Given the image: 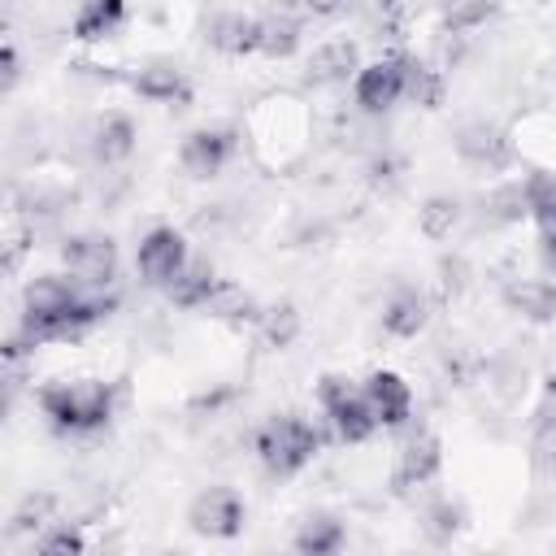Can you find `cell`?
Instances as JSON below:
<instances>
[{"label": "cell", "mask_w": 556, "mask_h": 556, "mask_svg": "<svg viewBox=\"0 0 556 556\" xmlns=\"http://www.w3.org/2000/svg\"><path fill=\"white\" fill-rule=\"evenodd\" d=\"M39 408L56 430L87 434L100 430L113 417V382L104 378H74V382H48L39 391Z\"/></svg>", "instance_id": "obj_1"}, {"label": "cell", "mask_w": 556, "mask_h": 556, "mask_svg": "<svg viewBox=\"0 0 556 556\" xmlns=\"http://www.w3.org/2000/svg\"><path fill=\"white\" fill-rule=\"evenodd\" d=\"M252 447H256V460H261L274 478H291V473H300V469L317 456L321 434H317V426H308L300 413H278V417H269V421L256 426Z\"/></svg>", "instance_id": "obj_2"}, {"label": "cell", "mask_w": 556, "mask_h": 556, "mask_svg": "<svg viewBox=\"0 0 556 556\" xmlns=\"http://www.w3.org/2000/svg\"><path fill=\"white\" fill-rule=\"evenodd\" d=\"M248 521V504L235 486H204L187 504V526L200 539H239Z\"/></svg>", "instance_id": "obj_3"}, {"label": "cell", "mask_w": 556, "mask_h": 556, "mask_svg": "<svg viewBox=\"0 0 556 556\" xmlns=\"http://www.w3.org/2000/svg\"><path fill=\"white\" fill-rule=\"evenodd\" d=\"M135 265H139V278L148 282V287H174V278L191 265V252H187V239H182V230H174V226H152L143 239H139V248H135Z\"/></svg>", "instance_id": "obj_4"}, {"label": "cell", "mask_w": 556, "mask_h": 556, "mask_svg": "<svg viewBox=\"0 0 556 556\" xmlns=\"http://www.w3.org/2000/svg\"><path fill=\"white\" fill-rule=\"evenodd\" d=\"M235 148H239L235 126H200V130H191V135L178 143V165H182L187 178L208 182V178H217V174L230 165Z\"/></svg>", "instance_id": "obj_5"}, {"label": "cell", "mask_w": 556, "mask_h": 556, "mask_svg": "<svg viewBox=\"0 0 556 556\" xmlns=\"http://www.w3.org/2000/svg\"><path fill=\"white\" fill-rule=\"evenodd\" d=\"M61 261L83 287H109L117 278V243L109 235H70L61 243Z\"/></svg>", "instance_id": "obj_6"}, {"label": "cell", "mask_w": 556, "mask_h": 556, "mask_svg": "<svg viewBox=\"0 0 556 556\" xmlns=\"http://www.w3.org/2000/svg\"><path fill=\"white\" fill-rule=\"evenodd\" d=\"M456 152H460V161H465L469 169H478V174H504V169L517 161L508 130L495 126V122H486V117L460 126V135H456Z\"/></svg>", "instance_id": "obj_7"}, {"label": "cell", "mask_w": 556, "mask_h": 556, "mask_svg": "<svg viewBox=\"0 0 556 556\" xmlns=\"http://www.w3.org/2000/svg\"><path fill=\"white\" fill-rule=\"evenodd\" d=\"M404 61H408V52H387V56L361 65V74H356V83H352L356 109H365V113H387L395 100H404Z\"/></svg>", "instance_id": "obj_8"}, {"label": "cell", "mask_w": 556, "mask_h": 556, "mask_svg": "<svg viewBox=\"0 0 556 556\" xmlns=\"http://www.w3.org/2000/svg\"><path fill=\"white\" fill-rule=\"evenodd\" d=\"M361 395H365V404H369V413L378 417L382 430L408 426V417H413V391H408V382L395 369H374L361 382Z\"/></svg>", "instance_id": "obj_9"}, {"label": "cell", "mask_w": 556, "mask_h": 556, "mask_svg": "<svg viewBox=\"0 0 556 556\" xmlns=\"http://www.w3.org/2000/svg\"><path fill=\"white\" fill-rule=\"evenodd\" d=\"M443 469V443L434 430H413L395 456V486L400 491H413V486H426L434 482Z\"/></svg>", "instance_id": "obj_10"}, {"label": "cell", "mask_w": 556, "mask_h": 556, "mask_svg": "<svg viewBox=\"0 0 556 556\" xmlns=\"http://www.w3.org/2000/svg\"><path fill=\"white\" fill-rule=\"evenodd\" d=\"M204 39L226 56H252L261 52V17L243 9H222L204 22Z\"/></svg>", "instance_id": "obj_11"}, {"label": "cell", "mask_w": 556, "mask_h": 556, "mask_svg": "<svg viewBox=\"0 0 556 556\" xmlns=\"http://www.w3.org/2000/svg\"><path fill=\"white\" fill-rule=\"evenodd\" d=\"M83 300L78 282L70 274H35L22 291V321H39V317H56L65 308H74Z\"/></svg>", "instance_id": "obj_12"}, {"label": "cell", "mask_w": 556, "mask_h": 556, "mask_svg": "<svg viewBox=\"0 0 556 556\" xmlns=\"http://www.w3.org/2000/svg\"><path fill=\"white\" fill-rule=\"evenodd\" d=\"M343 547H348V526L330 508L308 513L291 534V552L295 556H343Z\"/></svg>", "instance_id": "obj_13"}, {"label": "cell", "mask_w": 556, "mask_h": 556, "mask_svg": "<svg viewBox=\"0 0 556 556\" xmlns=\"http://www.w3.org/2000/svg\"><path fill=\"white\" fill-rule=\"evenodd\" d=\"M126 83H130V91H135L139 100H148V104H182V100H191L187 74H182L178 65H169V61L139 65L135 74H126Z\"/></svg>", "instance_id": "obj_14"}, {"label": "cell", "mask_w": 556, "mask_h": 556, "mask_svg": "<svg viewBox=\"0 0 556 556\" xmlns=\"http://www.w3.org/2000/svg\"><path fill=\"white\" fill-rule=\"evenodd\" d=\"M430 326V295L417 287H395L382 304V334L391 339H417Z\"/></svg>", "instance_id": "obj_15"}, {"label": "cell", "mask_w": 556, "mask_h": 556, "mask_svg": "<svg viewBox=\"0 0 556 556\" xmlns=\"http://www.w3.org/2000/svg\"><path fill=\"white\" fill-rule=\"evenodd\" d=\"M504 308L517 313L521 321L552 326L556 321V282L552 278H513L504 287Z\"/></svg>", "instance_id": "obj_16"}, {"label": "cell", "mask_w": 556, "mask_h": 556, "mask_svg": "<svg viewBox=\"0 0 556 556\" xmlns=\"http://www.w3.org/2000/svg\"><path fill=\"white\" fill-rule=\"evenodd\" d=\"M135 139H139V130H135V122L126 113H104V117H96L87 143H91V156L100 165H122V161H130Z\"/></svg>", "instance_id": "obj_17"}, {"label": "cell", "mask_w": 556, "mask_h": 556, "mask_svg": "<svg viewBox=\"0 0 556 556\" xmlns=\"http://www.w3.org/2000/svg\"><path fill=\"white\" fill-rule=\"evenodd\" d=\"M361 74V48L352 39H326L308 56V78L313 83H356Z\"/></svg>", "instance_id": "obj_18"}, {"label": "cell", "mask_w": 556, "mask_h": 556, "mask_svg": "<svg viewBox=\"0 0 556 556\" xmlns=\"http://www.w3.org/2000/svg\"><path fill=\"white\" fill-rule=\"evenodd\" d=\"M126 22V4L122 0H91L74 13V39L83 43H100V39H113Z\"/></svg>", "instance_id": "obj_19"}, {"label": "cell", "mask_w": 556, "mask_h": 556, "mask_svg": "<svg viewBox=\"0 0 556 556\" xmlns=\"http://www.w3.org/2000/svg\"><path fill=\"white\" fill-rule=\"evenodd\" d=\"M217 287H222L217 269H213L208 261H191V265L174 278L169 300H174L178 308H208V304H213V295H217Z\"/></svg>", "instance_id": "obj_20"}, {"label": "cell", "mask_w": 556, "mask_h": 556, "mask_svg": "<svg viewBox=\"0 0 556 556\" xmlns=\"http://www.w3.org/2000/svg\"><path fill=\"white\" fill-rule=\"evenodd\" d=\"M326 421H330V430H334L339 443H365V439H374V430H378V417L369 413V404H365L361 391L348 395L343 404L326 408Z\"/></svg>", "instance_id": "obj_21"}, {"label": "cell", "mask_w": 556, "mask_h": 556, "mask_svg": "<svg viewBox=\"0 0 556 556\" xmlns=\"http://www.w3.org/2000/svg\"><path fill=\"white\" fill-rule=\"evenodd\" d=\"M261 17V56L269 61H287L295 48H300V17L287 13V9H269V13H256Z\"/></svg>", "instance_id": "obj_22"}, {"label": "cell", "mask_w": 556, "mask_h": 556, "mask_svg": "<svg viewBox=\"0 0 556 556\" xmlns=\"http://www.w3.org/2000/svg\"><path fill=\"white\" fill-rule=\"evenodd\" d=\"M404 96L413 104H421V109H439L443 104V70H434L430 61L408 52V61H404Z\"/></svg>", "instance_id": "obj_23"}, {"label": "cell", "mask_w": 556, "mask_h": 556, "mask_svg": "<svg viewBox=\"0 0 556 556\" xmlns=\"http://www.w3.org/2000/svg\"><path fill=\"white\" fill-rule=\"evenodd\" d=\"M530 469L539 482H556V413H539L530 434Z\"/></svg>", "instance_id": "obj_24"}, {"label": "cell", "mask_w": 556, "mask_h": 556, "mask_svg": "<svg viewBox=\"0 0 556 556\" xmlns=\"http://www.w3.org/2000/svg\"><path fill=\"white\" fill-rule=\"evenodd\" d=\"M526 204H530V217L543 230H556V174L552 169H530L526 174Z\"/></svg>", "instance_id": "obj_25"}, {"label": "cell", "mask_w": 556, "mask_h": 556, "mask_svg": "<svg viewBox=\"0 0 556 556\" xmlns=\"http://www.w3.org/2000/svg\"><path fill=\"white\" fill-rule=\"evenodd\" d=\"M486 217L495 226H513L521 217H530V204H526V178H513V182H500L486 200Z\"/></svg>", "instance_id": "obj_26"}, {"label": "cell", "mask_w": 556, "mask_h": 556, "mask_svg": "<svg viewBox=\"0 0 556 556\" xmlns=\"http://www.w3.org/2000/svg\"><path fill=\"white\" fill-rule=\"evenodd\" d=\"M417 222H421V230H426L430 239H447V235L456 230V222H460V200H456V195H430V200L421 204Z\"/></svg>", "instance_id": "obj_27"}, {"label": "cell", "mask_w": 556, "mask_h": 556, "mask_svg": "<svg viewBox=\"0 0 556 556\" xmlns=\"http://www.w3.org/2000/svg\"><path fill=\"white\" fill-rule=\"evenodd\" d=\"M52 508H56V495H48V491L26 495V500L17 504V513L9 517V539H22V534H30V530H43V521H48Z\"/></svg>", "instance_id": "obj_28"}, {"label": "cell", "mask_w": 556, "mask_h": 556, "mask_svg": "<svg viewBox=\"0 0 556 556\" xmlns=\"http://www.w3.org/2000/svg\"><path fill=\"white\" fill-rule=\"evenodd\" d=\"M83 552H87V543H83L78 526H48L35 539V556H83Z\"/></svg>", "instance_id": "obj_29"}, {"label": "cell", "mask_w": 556, "mask_h": 556, "mask_svg": "<svg viewBox=\"0 0 556 556\" xmlns=\"http://www.w3.org/2000/svg\"><path fill=\"white\" fill-rule=\"evenodd\" d=\"M465 530V508L456 504V500H439L430 513H426V534L434 539V543H447V539H456Z\"/></svg>", "instance_id": "obj_30"}, {"label": "cell", "mask_w": 556, "mask_h": 556, "mask_svg": "<svg viewBox=\"0 0 556 556\" xmlns=\"http://www.w3.org/2000/svg\"><path fill=\"white\" fill-rule=\"evenodd\" d=\"M486 17H495V4H456L443 13V30L452 35H469L473 26H482Z\"/></svg>", "instance_id": "obj_31"}, {"label": "cell", "mask_w": 556, "mask_h": 556, "mask_svg": "<svg viewBox=\"0 0 556 556\" xmlns=\"http://www.w3.org/2000/svg\"><path fill=\"white\" fill-rule=\"evenodd\" d=\"M261 321H265V339H269L274 348H287V343L295 339V330H300V317H295V308H291V304L269 308Z\"/></svg>", "instance_id": "obj_32"}, {"label": "cell", "mask_w": 556, "mask_h": 556, "mask_svg": "<svg viewBox=\"0 0 556 556\" xmlns=\"http://www.w3.org/2000/svg\"><path fill=\"white\" fill-rule=\"evenodd\" d=\"M361 387L348 378V374H321L317 378V404H321V413L326 408H334V404H343L348 395H356Z\"/></svg>", "instance_id": "obj_33"}, {"label": "cell", "mask_w": 556, "mask_h": 556, "mask_svg": "<svg viewBox=\"0 0 556 556\" xmlns=\"http://www.w3.org/2000/svg\"><path fill=\"white\" fill-rule=\"evenodd\" d=\"M26 243H30V230L13 222L9 235H4V274H17V265H22V256H26Z\"/></svg>", "instance_id": "obj_34"}, {"label": "cell", "mask_w": 556, "mask_h": 556, "mask_svg": "<svg viewBox=\"0 0 556 556\" xmlns=\"http://www.w3.org/2000/svg\"><path fill=\"white\" fill-rule=\"evenodd\" d=\"M0 70H4L0 87L9 91V87L17 83V74H22V65H17V48H13V43H0Z\"/></svg>", "instance_id": "obj_35"}, {"label": "cell", "mask_w": 556, "mask_h": 556, "mask_svg": "<svg viewBox=\"0 0 556 556\" xmlns=\"http://www.w3.org/2000/svg\"><path fill=\"white\" fill-rule=\"evenodd\" d=\"M539 261L547 274H556V230H543L539 235Z\"/></svg>", "instance_id": "obj_36"}, {"label": "cell", "mask_w": 556, "mask_h": 556, "mask_svg": "<svg viewBox=\"0 0 556 556\" xmlns=\"http://www.w3.org/2000/svg\"><path fill=\"white\" fill-rule=\"evenodd\" d=\"M547 395L556 400V365H552V374H547Z\"/></svg>", "instance_id": "obj_37"}, {"label": "cell", "mask_w": 556, "mask_h": 556, "mask_svg": "<svg viewBox=\"0 0 556 556\" xmlns=\"http://www.w3.org/2000/svg\"><path fill=\"white\" fill-rule=\"evenodd\" d=\"M161 556H169V552H161Z\"/></svg>", "instance_id": "obj_38"}]
</instances>
